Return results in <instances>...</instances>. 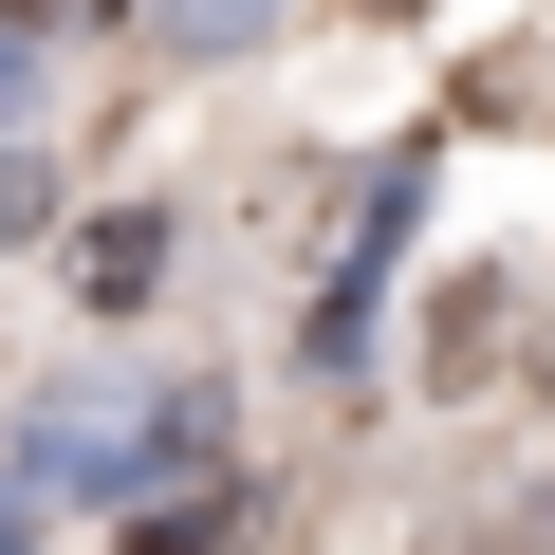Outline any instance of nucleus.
Here are the masks:
<instances>
[{
    "label": "nucleus",
    "mask_w": 555,
    "mask_h": 555,
    "mask_svg": "<svg viewBox=\"0 0 555 555\" xmlns=\"http://www.w3.org/2000/svg\"><path fill=\"white\" fill-rule=\"evenodd\" d=\"M130 555H204V518H149V537H130Z\"/></svg>",
    "instance_id": "3"
},
{
    "label": "nucleus",
    "mask_w": 555,
    "mask_h": 555,
    "mask_svg": "<svg viewBox=\"0 0 555 555\" xmlns=\"http://www.w3.org/2000/svg\"><path fill=\"white\" fill-rule=\"evenodd\" d=\"M0 20H112V0H0Z\"/></svg>",
    "instance_id": "4"
},
{
    "label": "nucleus",
    "mask_w": 555,
    "mask_h": 555,
    "mask_svg": "<svg viewBox=\"0 0 555 555\" xmlns=\"http://www.w3.org/2000/svg\"><path fill=\"white\" fill-rule=\"evenodd\" d=\"M500 297H518V278H444V334H426V352H444V389H463V371H500V334H518Z\"/></svg>",
    "instance_id": "1"
},
{
    "label": "nucleus",
    "mask_w": 555,
    "mask_h": 555,
    "mask_svg": "<svg viewBox=\"0 0 555 555\" xmlns=\"http://www.w3.org/2000/svg\"><path fill=\"white\" fill-rule=\"evenodd\" d=\"M371 20H408V0H371Z\"/></svg>",
    "instance_id": "5"
},
{
    "label": "nucleus",
    "mask_w": 555,
    "mask_h": 555,
    "mask_svg": "<svg viewBox=\"0 0 555 555\" xmlns=\"http://www.w3.org/2000/svg\"><path fill=\"white\" fill-rule=\"evenodd\" d=\"M149 259H167V222H93V241H75V297H130Z\"/></svg>",
    "instance_id": "2"
}]
</instances>
